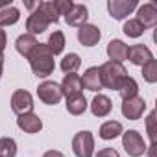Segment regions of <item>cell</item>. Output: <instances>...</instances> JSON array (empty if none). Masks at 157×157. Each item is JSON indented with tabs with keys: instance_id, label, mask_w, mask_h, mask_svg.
I'll return each mask as SVG.
<instances>
[{
	"instance_id": "f1b7e54d",
	"label": "cell",
	"mask_w": 157,
	"mask_h": 157,
	"mask_svg": "<svg viewBox=\"0 0 157 157\" xmlns=\"http://www.w3.org/2000/svg\"><path fill=\"white\" fill-rule=\"evenodd\" d=\"M37 8L50 19L52 24H56L59 21V11H57V8H56L54 2H41V4H37Z\"/></svg>"
},
{
	"instance_id": "44dd1931",
	"label": "cell",
	"mask_w": 157,
	"mask_h": 157,
	"mask_svg": "<svg viewBox=\"0 0 157 157\" xmlns=\"http://www.w3.org/2000/svg\"><path fill=\"white\" fill-rule=\"evenodd\" d=\"M120 133H124V131H122V124L117 122V120H107V122H104V124L100 126V137H102L104 140L117 139Z\"/></svg>"
},
{
	"instance_id": "484cf974",
	"label": "cell",
	"mask_w": 157,
	"mask_h": 157,
	"mask_svg": "<svg viewBox=\"0 0 157 157\" xmlns=\"http://www.w3.org/2000/svg\"><path fill=\"white\" fill-rule=\"evenodd\" d=\"M124 33L128 35V37H133V39H137V37H140L144 32H146V28L137 21V19H129V21H126L124 22Z\"/></svg>"
},
{
	"instance_id": "7c38bea8",
	"label": "cell",
	"mask_w": 157,
	"mask_h": 157,
	"mask_svg": "<svg viewBox=\"0 0 157 157\" xmlns=\"http://www.w3.org/2000/svg\"><path fill=\"white\" fill-rule=\"evenodd\" d=\"M100 37H102L100 30L93 24H83V26L78 28V41L83 46H94L100 41Z\"/></svg>"
},
{
	"instance_id": "ba28073f",
	"label": "cell",
	"mask_w": 157,
	"mask_h": 157,
	"mask_svg": "<svg viewBox=\"0 0 157 157\" xmlns=\"http://www.w3.org/2000/svg\"><path fill=\"white\" fill-rule=\"evenodd\" d=\"M50 24H52L50 19H48L39 8H35V11H33V13L28 17V21H26V30H28L30 35H37V33L46 32Z\"/></svg>"
},
{
	"instance_id": "2e32d148",
	"label": "cell",
	"mask_w": 157,
	"mask_h": 157,
	"mask_svg": "<svg viewBox=\"0 0 157 157\" xmlns=\"http://www.w3.org/2000/svg\"><path fill=\"white\" fill-rule=\"evenodd\" d=\"M17 126L26 131V133H39L43 129V122L41 118L35 115V113H28V115H22L17 118Z\"/></svg>"
},
{
	"instance_id": "9a60e30c",
	"label": "cell",
	"mask_w": 157,
	"mask_h": 157,
	"mask_svg": "<svg viewBox=\"0 0 157 157\" xmlns=\"http://www.w3.org/2000/svg\"><path fill=\"white\" fill-rule=\"evenodd\" d=\"M128 50L129 46L120 41V39H113L109 41L107 44V56H109V61H117V63H122L124 59H128Z\"/></svg>"
},
{
	"instance_id": "cb8c5ba5",
	"label": "cell",
	"mask_w": 157,
	"mask_h": 157,
	"mask_svg": "<svg viewBox=\"0 0 157 157\" xmlns=\"http://www.w3.org/2000/svg\"><path fill=\"white\" fill-rule=\"evenodd\" d=\"M46 46H48V50L52 52V56L61 54V52H63V48H65V35H63V32L56 30L54 33H50Z\"/></svg>"
},
{
	"instance_id": "ac0fdd59",
	"label": "cell",
	"mask_w": 157,
	"mask_h": 157,
	"mask_svg": "<svg viewBox=\"0 0 157 157\" xmlns=\"http://www.w3.org/2000/svg\"><path fill=\"white\" fill-rule=\"evenodd\" d=\"M37 44H39V43H37L35 35H30V33H22V35H19L17 41H15L17 52H19L21 56H24L26 59H28V56L32 54V50H33Z\"/></svg>"
},
{
	"instance_id": "4316f807",
	"label": "cell",
	"mask_w": 157,
	"mask_h": 157,
	"mask_svg": "<svg viewBox=\"0 0 157 157\" xmlns=\"http://www.w3.org/2000/svg\"><path fill=\"white\" fill-rule=\"evenodd\" d=\"M17 155V142L10 137L0 139V157H15Z\"/></svg>"
},
{
	"instance_id": "e0dca14e",
	"label": "cell",
	"mask_w": 157,
	"mask_h": 157,
	"mask_svg": "<svg viewBox=\"0 0 157 157\" xmlns=\"http://www.w3.org/2000/svg\"><path fill=\"white\" fill-rule=\"evenodd\" d=\"M61 91L63 94L68 98V96H74V94H82V80L78 74H65L63 82H61Z\"/></svg>"
},
{
	"instance_id": "3957f363",
	"label": "cell",
	"mask_w": 157,
	"mask_h": 157,
	"mask_svg": "<svg viewBox=\"0 0 157 157\" xmlns=\"http://www.w3.org/2000/svg\"><path fill=\"white\" fill-rule=\"evenodd\" d=\"M72 151L76 157H93L94 137L91 131H78L72 139Z\"/></svg>"
},
{
	"instance_id": "8992f818",
	"label": "cell",
	"mask_w": 157,
	"mask_h": 157,
	"mask_svg": "<svg viewBox=\"0 0 157 157\" xmlns=\"http://www.w3.org/2000/svg\"><path fill=\"white\" fill-rule=\"evenodd\" d=\"M11 109L19 117L32 113L33 111V98H32V94L28 91H24V89L15 91L13 96H11Z\"/></svg>"
},
{
	"instance_id": "6da1fadb",
	"label": "cell",
	"mask_w": 157,
	"mask_h": 157,
	"mask_svg": "<svg viewBox=\"0 0 157 157\" xmlns=\"http://www.w3.org/2000/svg\"><path fill=\"white\" fill-rule=\"evenodd\" d=\"M28 59H30V67H32V70L37 78H46L54 72V67H56L54 65V56L48 50L46 43H39L32 50Z\"/></svg>"
},
{
	"instance_id": "e575fe53",
	"label": "cell",
	"mask_w": 157,
	"mask_h": 157,
	"mask_svg": "<svg viewBox=\"0 0 157 157\" xmlns=\"http://www.w3.org/2000/svg\"><path fill=\"white\" fill-rule=\"evenodd\" d=\"M2 68H4V54L0 52V76H2Z\"/></svg>"
},
{
	"instance_id": "4dcf8cb0",
	"label": "cell",
	"mask_w": 157,
	"mask_h": 157,
	"mask_svg": "<svg viewBox=\"0 0 157 157\" xmlns=\"http://www.w3.org/2000/svg\"><path fill=\"white\" fill-rule=\"evenodd\" d=\"M153 124H155V111H151L148 115V118H146V128H148V135H150L151 144H153V139H155V128H153Z\"/></svg>"
},
{
	"instance_id": "d6986e66",
	"label": "cell",
	"mask_w": 157,
	"mask_h": 157,
	"mask_svg": "<svg viewBox=\"0 0 157 157\" xmlns=\"http://www.w3.org/2000/svg\"><path fill=\"white\" fill-rule=\"evenodd\" d=\"M111 109H113V104L104 94H96L94 100L91 102V111H93L94 117H107L111 113Z\"/></svg>"
},
{
	"instance_id": "52a82bcc",
	"label": "cell",
	"mask_w": 157,
	"mask_h": 157,
	"mask_svg": "<svg viewBox=\"0 0 157 157\" xmlns=\"http://www.w3.org/2000/svg\"><path fill=\"white\" fill-rule=\"evenodd\" d=\"M135 8H137V0H109L107 2L109 15L113 19H117V21L126 19Z\"/></svg>"
},
{
	"instance_id": "8fae6325",
	"label": "cell",
	"mask_w": 157,
	"mask_h": 157,
	"mask_svg": "<svg viewBox=\"0 0 157 157\" xmlns=\"http://www.w3.org/2000/svg\"><path fill=\"white\" fill-rule=\"evenodd\" d=\"M87 19H89V11H87V8H85L83 4H74V6L70 8V11L65 15L67 24H68V26H76V28L83 26V24L87 22Z\"/></svg>"
},
{
	"instance_id": "1f68e13d",
	"label": "cell",
	"mask_w": 157,
	"mask_h": 157,
	"mask_svg": "<svg viewBox=\"0 0 157 157\" xmlns=\"http://www.w3.org/2000/svg\"><path fill=\"white\" fill-rule=\"evenodd\" d=\"M96 157H120V155H118V151L115 148H104V150H100L96 153Z\"/></svg>"
},
{
	"instance_id": "f546056e",
	"label": "cell",
	"mask_w": 157,
	"mask_h": 157,
	"mask_svg": "<svg viewBox=\"0 0 157 157\" xmlns=\"http://www.w3.org/2000/svg\"><path fill=\"white\" fill-rule=\"evenodd\" d=\"M56 8H57V11H59V15H67L68 11H70V8L74 6V2H70V0H56Z\"/></svg>"
},
{
	"instance_id": "4fadbf2b",
	"label": "cell",
	"mask_w": 157,
	"mask_h": 157,
	"mask_svg": "<svg viewBox=\"0 0 157 157\" xmlns=\"http://www.w3.org/2000/svg\"><path fill=\"white\" fill-rule=\"evenodd\" d=\"M128 59H129L133 65L142 67V65H146L150 59H153V56H151V52H150L148 46H144V44H135V46H129V50H128Z\"/></svg>"
},
{
	"instance_id": "30bf717a",
	"label": "cell",
	"mask_w": 157,
	"mask_h": 157,
	"mask_svg": "<svg viewBox=\"0 0 157 157\" xmlns=\"http://www.w3.org/2000/svg\"><path fill=\"white\" fill-rule=\"evenodd\" d=\"M82 80V89H87V91H93V93H98L102 91V80H100V70L98 67H91L85 70L83 76H80Z\"/></svg>"
},
{
	"instance_id": "5bb4252c",
	"label": "cell",
	"mask_w": 157,
	"mask_h": 157,
	"mask_svg": "<svg viewBox=\"0 0 157 157\" xmlns=\"http://www.w3.org/2000/svg\"><path fill=\"white\" fill-rule=\"evenodd\" d=\"M137 21L144 28H153L157 24V8L153 4H142L137 11Z\"/></svg>"
},
{
	"instance_id": "277c9868",
	"label": "cell",
	"mask_w": 157,
	"mask_h": 157,
	"mask_svg": "<svg viewBox=\"0 0 157 157\" xmlns=\"http://www.w3.org/2000/svg\"><path fill=\"white\" fill-rule=\"evenodd\" d=\"M122 146L131 157H140L142 153H146V142L142 135L135 129H128L126 133H122Z\"/></svg>"
},
{
	"instance_id": "9c48e42d",
	"label": "cell",
	"mask_w": 157,
	"mask_h": 157,
	"mask_svg": "<svg viewBox=\"0 0 157 157\" xmlns=\"http://www.w3.org/2000/svg\"><path fill=\"white\" fill-rule=\"evenodd\" d=\"M144 109H146V102L140 96H133V98H128V100L122 102V115L129 120L140 118Z\"/></svg>"
},
{
	"instance_id": "603a6c76",
	"label": "cell",
	"mask_w": 157,
	"mask_h": 157,
	"mask_svg": "<svg viewBox=\"0 0 157 157\" xmlns=\"http://www.w3.org/2000/svg\"><path fill=\"white\" fill-rule=\"evenodd\" d=\"M19 19H21V11L15 6H8L4 10H0V28L13 26L15 22H19Z\"/></svg>"
},
{
	"instance_id": "7402d4cb",
	"label": "cell",
	"mask_w": 157,
	"mask_h": 157,
	"mask_svg": "<svg viewBox=\"0 0 157 157\" xmlns=\"http://www.w3.org/2000/svg\"><path fill=\"white\" fill-rule=\"evenodd\" d=\"M137 93H139V85H137V82L133 80L131 76H126V78H124V82H122L120 87H118V94L122 96V100H128V98L137 96Z\"/></svg>"
},
{
	"instance_id": "d6a6232c",
	"label": "cell",
	"mask_w": 157,
	"mask_h": 157,
	"mask_svg": "<svg viewBox=\"0 0 157 157\" xmlns=\"http://www.w3.org/2000/svg\"><path fill=\"white\" fill-rule=\"evenodd\" d=\"M6 44H8V37H6V32H4L2 28H0V52H4Z\"/></svg>"
},
{
	"instance_id": "d4e9b609",
	"label": "cell",
	"mask_w": 157,
	"mask_h": 157,
	"mask_svg": "<svg viewBox=\"0 0 157 157\" xmlns=\"http://www.w3.org/2000/svg\"><path fill=\"white\" fill-rule=\"evenodd\" d=\"M82 65V57L78 54H67L63 59H61V70L65 74H74Z\"/></svg>"
},
{
	"instance_id": "d590c367",
	"label": "cell",
	"mask_w": 157,
	"mask_h": 157,
	"mask_svg": "<svg viewBox=\"0 0 157 157\" xmlns=\"http://www.w3.org/2000/svg\"><path fill=\"white\" fill-rule=\"evenodd\" d=\"M8 6H11V2H2V4H0V10H4V8H8Z\"/></svg>"
},
{
	"instance_id": "83f0119b",
	"label": "cell",
	"mask_w": 157,
	"mask_h": 157,
	"mask_svg": "<svg viewBox=\"0 0 157 157\" xmlns=\"http://www.w3.org/2000/svg\"><path fill=\"white\" fill-rule=\"evenodd\" d=\"M142 78L148 83L157 82V61L155 59H150L146 65H142Z\"/></svg>"
},
{
	"instance_id": "836d02e7",
	"label": "cell",
	"mask_w": 157,
	"mask_h": 157,
	"mask_svg": "<svg viewBox=\"0 0 157 157\" xmlns=\"http://www.w3.org/2000/svg\"><path fill=\"white\" fill-rule=\"evenodd\" d=\"M43 157H65L61 151H57V150H50V151H46Z\"/></svg>"
},
{
	"instance_id": "7a4b0ae2",
	"label": "cell",
	"mask_w": 157,
	"mask_h": 157,
	"mask_svg": "<svg viewBox=\"0 0 157 157\" xmlns=\"http://www.w3.org/2000/svg\"><path fill=\"white\" fill-rule=\"evenodd\" d=\"M100 80H102V87L105 89H115L118 91L120 83L124 82V78L128 76V70L124 68L122 63H117V61H107L104 63L100 68Z\"/></svg>"
},
{
	"instance_id": "ffe728a7",
	"label": "cell",
	"mask_w": 157,
	"mask_h": 157,
	"mask_svg": "<svg viewBox=\"0 0 157 157\" xmlns=\"http://www.w3.org/2000/svg\"><path fill=\"white\" fill-rule=\"evenodd\" d=\"M85 109H87V100H85L83 94H74V96L67 98V111L70 115L78 117V115L85 113Z\"/></svg>"
},
{
	"instance_id": "5b68a950",
	"label": "cell",
	"mask_w": 157,
	"mask_h": 157,
	"mask_svg": "<svg viewBox=\"0 0 157 157\" xmlns=\"http://www.w3.org/2000/svg\"><path fill=\"white\" fill-rule=\"evenodd\" d=\"M37 96L41 102H44L48 105H56L63 98V91H61V85L56 82H43L37 87Z\"/></svg>"
}]
</instances>
